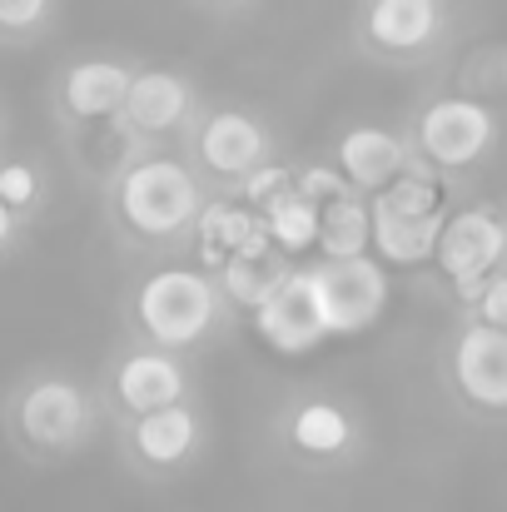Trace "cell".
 I'll return each mask as SVG.
<instances>
[{"label":"cell","instance_id":"obj_12","mask_svg":"<svg viewBox=\"0 0 507 512\" xmlns=\"http://www.w3.org/2000/svg\"><path fill=\"white\" fill-rule=\"evenodd\" d=\"M189 100H194V90H189L184 75H174V70H145V75H130L120 120L135 135H169V130L184 125Z\"/></svg>","mask_w":507,"mask_h":512},{"label":"cell","instance_id":"obj_9","mask_svg":"<svg viewBox=\"0 0 507 512\" xmlns=\"http://www.w3.org/2000/svg\"><path fill=\"white\" fill-rule=\"evenodd\" d=\"M194 155L199 165L219 179H244L254 165L269 160V135L254 115L244 110H214L204 125H199V140H194Z\"/></svg>","mask_w":507,"mask_h":512},{"label":"cell","instance_id":"obj_17","mask_svg":"<svg viewBox=\"0 0 507 512\" xmlns=\"http://www.w3.org/2000/svg\"><path fill=\"white\" fill-rule=\"evenodd\" d=\"M338 170L353 189H383L388 179L408 170V150L398 135H388L378 125H358L338 140Z\"/></svg>","mask_w":507,"mask_h":512},{"label":"cell","instance_id":"obj_25","mask_svg":"<svg viewBox=\"0 0 507 512\" xmlns=\"http://www.w3.org/2000/svg\"><path fill=\"white\" fill-rule=\"evenodd\" d=\"M45 15H50V0H0V30H10V35L35 30Z\"/></svg>","mask_w":507,"mask_h":512},{"label":"cell","instance_id":"obj_16","mask_svg":"<svg viewBox=\"0 0 507 512\" xmlns=\"http://www.w3.org/2000/svg\"><path fill=\"white\" fill-rule=\"evenodd\" d=\"M443 25V5L438 0H373L368 5V40L378 50H393V55H413L423 50Z\"/></svg>","mask_w":507,"mask_h":512},{"label":"cell","instance_id":"obj_11","mask_svg":"<svg viewBox=\"0 0 507 512\" xmlns=\"http://www.w3.org/2000/svg\"><path fill=\"white\" fill-rule=\"evenodd\" d=\"M184 393H189V378L169 348H140V353L120 358V368H115V398L135 418L169 408V403H184Z\"/></svg>","mask_w":507,"mask_h":512},{"label":"cell","instance_id":"obj_24","mask_svg":"<svg viewBox=\"0 0 507 512\" xmlns=\"http://www.w3.org/2000/svg\"><path fill=\"white\" fill-rule=\"evenodd\" d=\"M294 189L314 204H329L338 194H353V184L343 179V170H329V165H314V170H299L294 174Z\"/></svg>","mask_w":507,"mask_h":512},{"label":"cell","instance_id":"obj_3","mask_svg":"<svg viewBox=\"0 0 507 512\" xmlns=\"http://www.w3.org/2000/svg\"><path fill=\"white\" fill-rule=\"evenodd\" d=\"M304 279H309V299H314V314L324 324V339L363 334L388 309V269H383V259H368V254L319 259L314 269H304Z\"/></svg>","mask_w":507,"mask_h":512},{"label":"cell","instance_id":"obj_5","mask_svg":"<svg viewBox=\"0 0 507 512\" xmlns=\"http://www.w3.org/2000/svg\"><path fill=\"white\" fill-rule=\"evenodd\" d=\"M507 254V224L493 209H458L443 219V234H438V269L458 284V294L478 299V289L493 279L498 259Z\"/></svg>","mask_w":507,"mask_h":512},{"label":"cell","instance_id":"obj_27","mask_svg":"<svg viewBox=\"0 0 507 512\" xmlns=\"http://www.w3.org/2000/svg\"><path fill=\"white\" fill-rule=\"evenodd\" d=\"M15 229H20V214H15L10 204H0V249L15 239Z\"/></svg>","mask_w":507,"mask_h":512},{"label":"cell","instance_id":"obj_4","mask_svg":"<svg viewBox=\"0 0 507 512\" xmlns=\"http://www.w3.org/2000/svg\"><path fill=\"white\" fill-rule=\"evenodd\" d=\"M15 428L20 438L35 448V453H70L90 438L95 428V408H90V393L75 383V378H35L20 403H15Z\"/></svg>","mask_w":507,"mask_h":512},{"label":"cell","instance_id":"obj_20","mask_svg":"<svg viewBox=\"0 0 507 512\" xmlns=\"http://www.w3.org/2000/svg\"><path fill=\"white\" fill-rule=\"evenodd\" d=\"M289 438H294V448L309 453V458H338V453L353 443V423H348L343 408L314 398V403H304V408L289 418Z\"/></svg>","mask_w":507,"mask_h":512},{"label":"cell","instance_id":"obj_7","mask_svg":"<svg viewBox=\"0 0 507 512\" xmlns=\"http://www.w3.org/2000/svg\"><path fill=\"white\" fill-rule=\"evenodd\" d=\"M498 125H493V110L468 100V95H448V100H433L418 120V150L443 165V170H463L473 160H483V150L493 145Z\"/></svg>","mask_w":507,"mask_h":512},{"label":"cell","instance_id":"obj_21","mask_svg":"<svg viewBox=\"0 0 507 512\" xmlns=\"http://www.w3.org/2000/svg\"><path fill=\"white\" fill-rule=\"evenodd\" d=\"M279 264L284 259H224L219 269H214V284H219V294L224 299H234L239 309H254L259 299H264V289L274 284V274H279Z\"/></svg>","mask_w":507,"mask_h":512},{"label":"cell","instance_id":"obj_14","mask_svg":"<svg viewBox=\"0 0 507 512\" xmlns=\"http://www.w3.org/2000/svg\"><path fill=\"white\" fill-rule=\"evenodd\" d=\"M130 90V70L120 60H75L60 80V105L75 120H115Z\"/></svg>","mask_w":507,"mask_h":512},{"label":"cell","instance_id":"obj_18","mask_svg":"<svg viewBox=\"0 0 507 512\" xmlns=\"http://www.w3.org/2000/svg\"><path fill=\"white\" fill-rule=\"evenodd\" d=\"M259 219H264V234H269L274 254H284V259H299L319 244V204L304 199L299 189H284L279 199H269L259 209Z\"/></svg>","mask_w":507,"mask_h":512},{"label":"cell","instance_id":"obj_13","mask_svg":"<svg viewBox=\"0 0 507 512\" xmlns=\"http://www.w3.org/2000/svg\"><path fill=\"white\" fill-rule=\"evenodd\" d=\"M130 448L150 468H179L199 448V413L189 403H169L155 413H140L130 423Z\"/></svg>","mask_w":507,"mask_h":512},{"label":"cell","instance_id":"obj_8","mask_svg":"<svg viewBox=\"0 0 507 512\" xmlns=\"http://www.w3.org/2000/svg\"><path fill=\"white\" fill-rule=\"evenodd\" d=\"M194 244H199V269H219L224 259H274V244L264 234L259 209L249 204H199L194 214Z\"/></svg>","mask_w":507,"mask_h":512},{"label":"cell","instance_id":"obj_2","mask_svg":"<svg viewBox=\"0 0 507 512\" xmlns=\"http://www.w3.org/2000/svg\"><path fill=\"white\" fill-rule=\"evenodd\" d=\"M204 194H199V179L184 160H169V155H145L135 160L130 170L120 174L115 184V214L130 234L140 239H174L194 224Z\"/></svg>","mask_w":507,"mask_h":512},{"label":"cell","instance_id":"obj_1","mask_svg":"<svg viewBox=\"0 0 507 512\" xmlns=\"http://www.w3.org/2000/svg\"><path fill=\"white\" fill-rule=\"evenodd\" d=\"M224 314V294L204 269H155L135 289V324L155 348H194Z\"/></svg>","mask_w":507,"mask_h":512},{"label":"cell","instance_id":"obj_26","mask_svg":"<svg viewBox=\"0 0 507 512\" xmlns=\"http://www.w3.org/2000/svg\"><path fill=\"white\" fill-rule=\"evenodd\" d=\"M478 314H483V324H493V329L507 334V274L503 279H488L478 289Z\"/></svg>","mask_w":507,"mask_h":512},{"label":"cell","instance_id":"obj_15","mask_svg":"<svg viewBox=\"0 0 507 512\" xmlns=\"http://www.w3.org/2000/svg\"><path fill=\"white\" fill-rule=\"evenodd\" d=\"M443 219H448L443 209L408 219V214H393L383 204H368V249H378L383 264H423L438 249Z\"/></svg>","mask_w":507,"mask_h":512},{"label":"cell","instance_id":"obj_10","mask_svg":"<svg viewBox=\"0 0 507 512\" xmlns=\"http://www.w3.org/2000/svg\"><path fill=\"white\" fill-rule=\"evenodd\" d=\"M453 378L463 388L468 403L478 408H507V334L493 329V324H468L458 334V348H453Z\"/></svg>","mask_w":507,"mask_h":512},{"label":"cell","instance_id":"obj_23","mask_svg":"<svg viewBox=\"0 0 507 512\" xmlns=\"http://www.w3.org/2000/svg\"><path fill=\"white\" fill-rule=\"evenodd\" d=\"M284 189H294V170H284V165H274V160L254 165V170L239 179V194H244V204H249V209H264V204H269V199H279Z\"/></svg>","mask_w":507,"mask_h":512},{"label":"cell","instance_id":"obj_6","mask_svg":"<svg viewBox=\"0 0 507 512\" xmlns=\"http://www.w3.org/2000/svg\"><path fill=\"white\" fill-rule=\"evenodd\" d=\"M254 319V334L269 343L274 353H309L324 343V324L314 314V299H309V279L299 264H279L274 284L264 289V299L249 309Z\"/></svg>","mask_w":507,"mask_h":512},{"label":"cell","instance_id":"obj_22","mask_svg":"<svg viewBox=\"0 0 507 512\" xmlns=\"http://www.w3.org/2000/svg\"><path fill=\"white\" fill-rule=\"evenodd\" d=\"M0 204H10L15 214L40 204V170L25 160H5L0 165Z\"/></svg>","mask_w":507,"mask_h":512},{"label":"cell","instance_id":"obj_19","mask_svg":"<svg viewBox=\"0 0 507 512\" xmlns=\"http://www.w3.org/2000/svg\"><path fill=\"white\" fill-rule=\"evenodd\" d=\"M324 259H353L368 254V204L358 194H338L319 204V244Z\"/></svg>","mask_w":507,"mask_h":512}]
</instances>
